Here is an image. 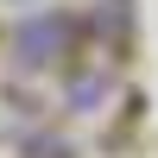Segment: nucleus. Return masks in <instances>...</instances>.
Masks as SVG:
<instances>
[{
    "instance_id": "nucleus-2",
    "label": "nucleus",
    "mask_w": 158,
    "mask_h": 158,
    "mask_svg": "<svg viewBox=\"0 0 158 158\" xmlns=\"http://www.w3.org/2000/svg\"><path fill=\"white\" fill-rule=\"evenodd\" d=\"M6 6H32V0H6Z\"/></svg>"
},
{
    "instance_id": "nucleus-1",
    "label": "nucleus",
    "mask_w": 158,
    "mask_h": 158,
    "mask_svg": "<svg viewBox=\"0 0 158 158\" xmlns=\"http://www.w3.org/2000/svg\"><path fill=\"white\" fill-rule=\"evenodd\" d=\"M63 44H70V19H63V13H25V19L13 25V63H19V70L57 63Z\"/></svg>"
}]
</instances>
